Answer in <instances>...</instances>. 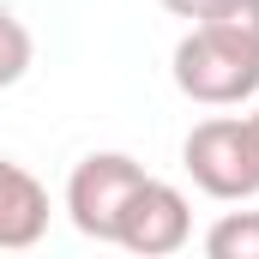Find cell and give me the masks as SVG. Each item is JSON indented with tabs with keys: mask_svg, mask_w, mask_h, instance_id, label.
I'll return each mask as SVG.
<instances>
[{
	"mask_svg": "<svg viewBox=\"0 0 259 259\" xmlns=\"http://www.w3.org/2000/svg\"><path fill=\"white\" fill-rule=\"evenodd\" d=\"M175 91L193 97V103H205V109L247 103L259 91V49L241 42V36H229V30L193 24L175 42Z\"/></svg>",
	"mask_w": 259,
	"mask_h": 259,
	"instance_id": "6da1fadb",
	"label": "cell"
},
{
	"mask_svg": "<svg viewBox=\"0 0 259 259\" xmlns=\"http://www.w3.org/2000/svg\"><path fill=\"white\" fill-rule=\"evenodd\" d=\"M181 163H187V175H193L199 193L211 199H253L259 193V145L247 121L241 115H211V121H199L187 133V145H181Z\"/></svg>",
	"mask_w": 259,
	"mask_h": 259,
	"instance_id": "7a4b0ae2",
	"label": "cell"
},
{
	"mask_svg": "<svg viewBox=\"0 0 259 259\" xmlns=\"http://www.w3.org/2000/svg\"><path fill=\"white\" fill-rule=\"evenodd\" d=\"M145 181V163H133L127 151H91L72 181H66V217L78 235L91 241H115V223H121V205L133 199V187Z\"/></svg>",
	"mask_w": 259,
	"mask_h": 259,
	"instance_id": "3957f363",
	"label": "cell"
},
{
	"mask_svg": "<svg viewBox=\"0 0 259 259\" xmlns=\"http://www.w3.org/2000/svg\"><path fill=\"white\" fill-rule=\"evenodd\" d=\"M187 235H193V211H187V193L181 187H169V181H157V175H145L133 199L121 205V223H115V247H127V253H175V247H187Z\"/></svg>",
	"mask_w": 259,
	"mask_h": 259,
	"instance_id": "277c9868",
	"label": "cell"
},
{
	"mask_svg": "<svg viewBox=\"0 0 259 259\" xmlns=\"http://www.w3.org/2000/svg\"><path fill=\"white\" fill-rule=\"evenodd\" d=\"M42 229H49V193H42V181L24 163L0 157V253L36 247Z\"/></svg>",
	"mask_w": 259,
	"mask_h": 259,
	"instance_id": "5b68a950",
	"label": "cell"
},
{
	"mask_svg": "<svg viewBox=\"0 0 259 259\" xmlns=\"http://www.w3.org/2000/svg\"><path fill=\"white\" fill-rule=\"evenodd\" d=\"M205 253L211 259H259V211H223L205 229Z\"/></svg>",
	"mask_w": 259,
	"mask_h": 259,
	"instance_id": "8992f818",
	"label": "cell"
},
{
	"mask_svg": "<svg viewBox=\"0 0 259 259\" xmlns=\"http://www.w3.org/2000/svg\"><path fill=\"white\" fill-rule=\"evenodd\" d=\"M30 55H36V42H30V30H24V18H18L12 6H0V91L30 72Z\"/></svg>",
	"mask_w": 259,
	"mask_h": 259,
	"instance_id": "52a82bcc",
	"label": "cell"
},
{
	"mask_svg": "<svg viewBox=\"0 0 259 259\" xmlns=\"http://www.w3.org/2000/svg\"><path fill=\"white\" fill-rule=\"evenodd\" d=\"M193 24L229 30V36H241V42L259 49V0H205V12H199Z\"/></svg>",
	"mask_w": 259,
	"mask_h": 259,
	"instance_id": "ba28073f",
	"label": "cell"
},
{
	"mask_svg": "<svg viewBox=\"0 0 259 259\" xmlns=\"http://www.w3.org/2000/svg\"><path fill=\"white\" fill-rule=\"evenodd\" d=\"M157 6H169L175 18H199V12H205V0H157Z\"/></svg>",
	"mask_w": 259,
	"mask_h": 259,
	"instance_id": "9c48e42d",
	"label": "cell"
},
{
	"mask_svg": "<svg viewBox=\"0 0 259 259\" xmlns=\"http://www.w3.org/2000/svg\"><path fill=\"white\" fill-rule=\"evenodd\" d=\"M247 133H253V145H259V115H247Z\"/></svg>",
	"mask_w": 259,
	"mask_h": 259,
	"instance_id": "30bf717a",
	"label": "cell"
}]
</instances>
